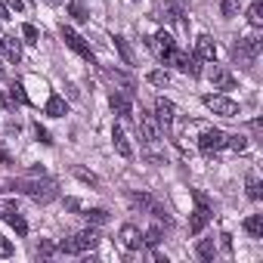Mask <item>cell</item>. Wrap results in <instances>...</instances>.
I'll return each instance as SVG.
<instances>
[{"mask_svg":"<svg viewBox=\"0 0 263 263\" xmlns=\"http://www.w3.org/2000/svg\"><path fill=\"white\" fill-rule=\"evenodd\" d=\"M44 111H47L50 118H62V115H68V102H65L59 93H50V99H47Z\"/></svg>","mask_w":263,"mask_h":263,"instance_id":"ac0fdd59","label":"cell"},{"mask_svg":"<svg viewBox=\"0 0 263 263\" xmlns=\"http://www.w3.org/2000/svg\"><path fill=\"white\" fill-rule=\"evenodd\" d=\"M22 37H25L28 44H37V41H41V31H37L31 22H25V25H22Z\"/></svg>","mask_w":263,"mask_h":263,"instance_id":"4dcf8cb0","label":"cell"},{"mask_svg":"<svg viewBox=\"0 0 263 263\" xmlns=\"http://www.w3.org/2000/svg\"><path fill=\"white\" fill-rule=\"evenodd\" d=\"M102 78L108 81V84H115V87H121L127 96L137 90V81L130 78V74H124V71H118V68H108V65H102Z\"/></svg>","mask_w":263,"mask_h":263,"instance_id":"ba28073f","label":"cell"},{"mask_svg":"<svg viewBox=\"0 0 263 263\" xmlns=\"http://www.w3.org/2000/svg\"><path fill=\"white\" fill-rule=\"evenodd\" d=\"M10 192H22L37 204H50L59 198V183L56 180H10Z\"/></svg>","mask_w":263,"mask_h":263,"instance_id":"6da1fadb","label":"cell"},{"mask_svg":"<svg viewBox=\"0 0 263 263\" xmlns=\"http://www.w3.org/2000/svg\"><path fill=\"white\" fill-rule=\"evenodd\" d=\"M198 62H201L198 56H189V53H186V59H183V65H180V71H186L189 78H198V74H201V65H198Z\"/></svg>","mask_w":263,"mask_h":263,"instance_id":"d4e9b609","label":"cell"},{"mask_svg":"<svg viewBox=\"0 0 263 263\" xmlns=\"http://www.w3.org/2000/svg\"><path fill=\"white\" fill-rule=\"evenodd\" d=\"M260 50H263V44L257 37H241L238 44H232V62H238L241 68H254Z\"/></svg>","mask_w":263,"mask_h":263,"instance_id":"3957f363","label":"cell"},{"mask_svg":"<svg viewBox=\"0 0 263 263\" xmlns=\"http://www.w3.org/2000/svg\"><path fill=\"white\" fill-rule=\"evenodd\" d=\"M245 232L254 235V238H263V217H260V214L248 217V220H245Z\"/></svg>","mask_w":263,"mask_h":263,"instance_id":"603a6c76","label":"cell"},{"mask_svg":"<svg viewBox=\"0 0 263 263\" xmlns=\"http://www.w3.org/2000/svg\"><path fill=\"white\" fill-rule=\"evenodd\" d=\"M223 146H226V134H223V130H217V127L204 130V134L198 137V149H201L204 155H211V152H220Z\"/></svg>","mask_w":263,"mask_h":263,"instance_id":"52a82bcc","label":"cell"},{"mask_svg":"<svg viewBox=\"0 0 263 263\" xmlns=\"http://www.w3.org/2000/svg\"><path fill=\"white\" fill-rule=\"evenodd\" d=\"M220 13H223V19H235L238 16V0H220Z\"/></svg>","mask_w":263,"mask_h":263,"instance_id":"83f0119b","label":"cell"},{"mask_svg":"<svg viewBox=\"0 0 263 263\" xmlns=\"http://www.w3.org/2000/svg\"><path fill=\"white\" fill-rule=\"evenodd\" d=\"M149 81H152L155 87H164V84L171 81V74H167V71H152V74H149Z\"/></svg>","mask_w":263,"mask_h":263,"instance_id":"d590c367","label":"cell"},{"mask_svg":"<svg viewBox=\"0 0 263 263\" xmlns=\"http://www.w3.org/2000/svg\"><path fill=\"white\" fill-rule=\"evenodd\" d=\"M195 56H198L201 62H217V44H214L211 34H201V37L195 41Z\"/></svg>","mask_w":263,"mask_h":263,"instance_id":"7c38bea8","label":"cell"},{"mask_svg":"<svg viewBox=\"0 0 263 263\" xmlns=\"http://www.w3.org/2000/svg\"><path fill=\"white\" fill-rule=\"evenodd\" d=\"M195 254H198L201 260H214V254H217V245H214V238H201V241L195 245Z\"/></svg>","mask_w":263,"mask_h":263,"instance_id":"cb8c5ba5","label":"cell"},{"mask_svg":"<svg viewBox=\"0 0 263 263\" xmlns=\"http://www.w3.org/2000/svg\"><path fill=\"white\" fill-rule=\"evenodd\" d=\"M111 143H115V152H118L121 158H130V155H134V146H130L127 134H124V130H121L118 124L111 127Z\"/></svg>","mask_w":263,"mask_h":263,"instance_id":"2e32d148","label":"cell"},{"mask_svg":"<svg viewBox=\"0 0 263 263\" xmlns=\"http://www.w3.org/2000/svg\"><path fill=\"white\" fill-rule=\"evenodd\" d=\"M0 217H4V220H7V223L16 229V235H28V223H25V217L16 211V204H13V201L4 208V214H0Z\"/></svg>","mask_w":263,"mask_h":263,"instance_id":"9a60e30c","label":"cell"},{"mask_svg":"<svg viewBox=\"0 0 263 263\" xmlns=\"http://www.w3.org/2000/svg\"><path fill=\"white\" fill-rule=\"evenodd\" d=\"M37 254H41V257H53V254H56V245H53V241H47V238H41Z\"/></svg>","mask_w":263,"mask_h":263,"instance_id":"836d02e7","label":"cell"},{"mask_svg":"<svg viewBox=\"0 0 263 263\" xmlns=\"http://www.w3.org/2000/svg\"><path fill=\"white\" fill-rule=\"evenodd\" d=\"M108 105H111V111L118 118H134V102H130L127 93H111L108 96Z\"/></svg>","mask_w":263,"mask_h":263,"instance_id":"5bb4252c","label":"cell"},{"mask_svg":"<svg viewBox=\"0 0 263 263\" xmlns=\"http://www.w3.org/2000/svg\"><path fill=\"white\" fill-rule=\"evenodd\" d=\"M7 19H10V13H7V7H4V4H0V22H7Z\"/></svg>","mask_w":263,"mask_h":263,"instance_id":"60d3db41","label":"cell"},{"mask_svg":"<svg viewBox=\"0 0 263 263\" xmlns=\"http://www.w3.org/2000/svg\"><path fill=\"white\" fill-rule=\"evenodd\" d=\"M74 177H78V180H84L87 186H99L96 174H90V171H84V167H74Z\"/></svg>","mask_w":263,"mask_h":263,"instance_id":"d6a6232c","label":"cell"},{"mask_svg":"<svg viewBox=\"0 0 263 263\" xmlns=\"http://www.w3.org/2000/svg\"><path fill=\"white\" fill-rule=\"evenodd\" d=\"M211 84H214L217 90H235L238 81H235V74H232L226 65H217V62H214V68H211Z\"/></svg>","mask_w":263,"mask_h":263,"instance_id":"30bf717a","label":"cell"},{"mask_svg":"<svg viewBox=\"0 0 263 263\" xmlns=\"http://www.w3.org/2000/svg\"><path fill=\"white\" fill-rule=\"evenodd\" d=\"M245 186H248V198H254V201H260V198H263V189H260V180H257V174H254V171H248Z\"/></svg>","mask_w":263,"mask_h":263,"instance_id":"ffe728a7","label":"cell"},{"mask_svg":"<svg viewBox=\"0 0 263 263\" xmlns=\"http://www.w3.org/2000/svg\"><path fill=\"white\" fill-rule=\"evenodd\" d=\"M155 118L167 127V124L177 118V105H174L171 99H164V96H161V99H155Z\"/></svg>","mask_w":263,"mask_h":263,"instance_id":"e0dca14e","label":"cell"},{"mask_svg":"<svg viewBox=\"0 0 263 263\" xmlns=\"http://www.w3.org/2000/svg\"><path fill=\"white\" fill-rule=\"evenodd\" d=\"M96 245H99V232L84 229V232H74L71 238H62V241L56 245V251H59V254H84V251H93Z\"/></svg>","mask_w":263,"mask_h":263,"instance_id":"7a4b0ae2","label":"cell"},{"mask_svg":"<svg viewBox=\"0 0 263 263\" xmlns=\"http://www.w3.org/2000/svg\"><path fill=\"white\" fill-rule=\"evenodd\" d=\"M68 16H71L74 22H90V13H87V7H84V0H71V4H68Z\"/></svg>","mask_w":263,"mask_h":263,"instance_id":"44dd1931","label":"cell"},{"mask_svg":"<svg viewBox=\"0 0 263 263\" xmlns=\"http://www.w3.org/2000/svg\"><path fill=\"white\" fill-rule=\"evenodd\" d=\"M248 25L251 28H260L263 25V4H260V0H254V4L248 7Z\"/></svg>","mask_w":263,"mask_h":263,"instance_id":"7402d4cb","label":"cell"},{"mask_svg":"<svg viewBox=\"0 0 263 263\" xmlns=\"http://www.w3.org/2000/svg\"><path fill=\"white\" fill-rule=\"evenodd\" d=\"M118 238H121V245H124L127 251H140V248H143V232H140L134 223H124L121 232H118Z\"/></svg>","mask_w":263,"mask_h":263,"instance_id":"8fae6325","label":"cell"},{"mask_svg":"<svg viewBox=\"0 0 263 263\" xmlns=\"http://www.w3.org/2000/svg\"><path fill=\"white\" fill-rule=\"evenodd\" d=\"M140 134H143V140L146 143H158L161 140V121L152 115V111H140Z\"/></svg>","mask_w":263,"mask_h":263,"instance_id":"8992f818","label":"cell"},{"mask_svg":"<svg viewBox=\"0 0 263 263\" xmlns=\"http://www.w3.org/2000/svg\"><path fill=\"white\" fill-rule=\"evenodd\" d=\"M146 44H149V50L158 56V59H167V53L177 47L174 44V37L167 34V31H158V34H152V37H146Z\"/></svg>","mask_w":263,"mask_h":263,"instance_id":"9c48e42d","label":"cell"},{"mask_svg":"<svg viewBox=\"0 0 263 263\" xmlns=\"http://www.w3.org/2000/svg\"><path fill=\"white\" fill-rule=\"evenodd\" d=\"M211 217H214V214H211V208H208V204H198V208L192 211V217H189V232H192V235L204 232V226L211 223Z\"/></svg>","mask_w":263,"mask_h":263,"instance_id":"4fadbf2b","label":"cell"},{"mask_svg":"<svg viewBox=\"0 0 263 263\" xmlns=\"http://www.w3.org/2000/svg\"><path fill=\"white\" fill-rule=\"evenodd\" d=\"M10 96H13V102H19V105H25V102H28V96H25V87H22V84H13V87H10Z\"/></svg>","mask_w":263,"mask_h":263,"instance_id":"1f68e13d","label":"cell"},{"mask_svg":"<svg viewBox=\"0 0 263 263\" xmlns=\"http://www.w3.org/2000/svg\"><path fill=\"white\" fill-rule=\"evenodd\" d=\"M13 254H16L13 241H10V238H4V235H0V257H13Z\"/></svg>","mask_w":263,"mask_h":263,"instance_id":"e575fe53","label":"cell"},{"mask_svg":"<svg viewBox=\"0 0 263 263\" xmlns=\"http://www.w3.org/2000/svg\"><path fill=\"white\" fill-rule=\"evenodd\" d=\"M143 241H146L149 248L161 245V241H164V229H161V226H149V229H146V235H143Z\"/></svg>","mask_w":263,"mask_h":263,"instance_id":"4316f807","label":"cell"},{"mask_svg":"<svg viewBox=\"0 0 263 263\" xmlns=\"http://www.w3.org/2000/svg\"><path fill=\"white\" fill-rule=\"evenodd\" d=\"M115 47H118V53H121V59H124L127 65H134V50L127 47V41H124V37H115Z\"/></svg>","mask_w":263,"mask_h":263,"instance_id":"f1b7e54d","label":"cell"},{"mask_svg":"<svg viewBox=\"0 0 263 263\" xmlns=\"http://www.w3.org/2000/svg\"><path fill=\"white\" fill-rule=\"evenodd\" d=\"M34 134H37V140H41L44 146H50V143H53V140H50V134H47V130H44L41 124H34Z\"/></svg>","mask_w":263,"mask_h":263,"instance_id":"8d00e7d4","label":"cell"},{"mask_svg":"<svg viewBox=\"0 0 263 263\" xmlns=\"http://www.w3.org/2000/svg\"><path fill=\"white\" fill-rule=\"evenodd\" d=\"M0 47L7 50V59H10V62H19V59H22V44L16 41V34L4 37V44H0Z\"/></svg>","mask_w":263,"mask_h":263,"instance_id":"d6986e66","label":"cell"},{"mask_svg":"<svg viewBox=\"0 0 263 263\" xmlns=\"http://www.w3.org/2000/svg\"><path fill=\"white\" fill-rule=\"evenodd\" d=\"M47 4H50V7H59V4H62V0H47Z\"/></svg>","mask_w":263,"mask_h":263,"instance_id":"b9f144b4","label":"cell"},{"mask_svg":"<svg viewBox=\"0 0 263 263\" xmlns=\"http://www.w3.org/2000/svg\"><path fill=\"white\" fill-rule=\"evenodd\" d=\"M220 238H223V248H226V251H232V235H226V232H223Z\"/></svg>","mask_w":263,"mask_h":263,"instance_id":"ab89813d","label":"cell"},{"mask_svg":"<svg viewBox=\"0 0 263 263\" xmlns=\"http://www.w3.org/2000/svg\"><path fill=\"white\" fill-rule=\"evenodd\" d=\"M226 146L235 149V152H245V149H248V140H245L241 134H232V137H226Z\"/></svg>","mask_w":263,"mask_h":263,"instance_id":"f546056e","label":"cell"},{"mask_svg":"<svg viewBox=\"0 0 263 263\" xmlns=\"http://www.w3.org/2000/svg\"><path fill=\"white\" fill-rule=\"evenodd\" d=\"M84 220L87 223H108V211L105 208H87L84 211Z\"/></svg>","mask_w":263,"mask_h":263,"instance_id":"484cf974","label":"cell"},{"mask_svg":"<svg viewBox=\"0 0 263 263\" xmlns=\"http://www.w3.org/2000/svg\"><path fill=\"white\" fill-rule=\"evenodd\" d=\"M0 161H4V164H13V155L7 152V146H4V140H0Z\"/></svg>","mask_w":263,"mask_h":263,"instance_id":"74e56055","label":"cell"},{"mask_svg":"<svg viewBox=\"0 0 263 263\" xmlns=\"http://www.w3.org/2000/svg\"><path fill=\"white\" fill-rule=\"evenodd\" d=\"M4 4H7L10 10H16V13H22V10H25V4H22V0H4Z\"/></svg>","mask_w":263,"mask_h":263,"instance_id":"f35d334b","label":"cell"},{"mask_svg":"<svg viewBox=\"0 0 263 263\" xmlns=\"http://www.w3.org/2000/svg\"><path fill=\"white\" fill-rule=\"evenodd\" d=\"M59 34H62V41H65V44H68V47H71V50H74L78 56H84V59H87L90 65L96 62V56H93L90 44H87V41H84V37H81V34H78V31H74L71 25H62V28H59Z\"/></svg>","mask_w":263,"mask_h":263,"instance_id":"5b68a950","label":"cell"},{"mask_svg":"<svg viewBox=\"0 0 263 263\" xmlns=\"http://www.w3.org/2000/svg\"><path fill=\"white\" fill-rule=\"evenodd\" d=\"M214 115H220V118H238V102L235 99H229V96H220V93H208L204 99H201Z\"/></svg>","mask_w":263,"mask_h":263,"instance_id":"277c9868","label":"cell"}]
</instances>
